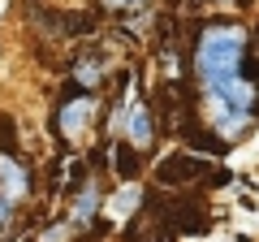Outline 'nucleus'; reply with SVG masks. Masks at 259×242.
I'll use <instances>...</instances> for the list:
<instances>
[{"instance_id":"nucleus-1","label":"nucleus","mask_w":259,"mask_h":242,"mask_svg":"<svg viewBox=\"0 0 259 242\" xmlns=\"http://www.w3.org/2000/svg\"><path fill=\"white\" fill-rule=\"evenodd\" d=\"M194 78L203 87V95L212 91H225V87L242 83V78H255L259 83V69L250 65V39H246V26L238 22H203L199 35H194Z\"/></svg>"},{"instance_id":"nucleus-2","label":"nucleus","mask_w":259,"mask_h":242,"mask_svg":"<svg viewBox=\"0 0 259 242\" xmlns=\"http://www.w3.org/2000/svg\"><path fill=\"white\" fill-rule=\"evenodd\" d=\"M112 134H121L134 151H147L151 143H156V117H151L147 104L125 100V104H121V112H112Z\"/></svg>"},{"instance_id":"nucleus-3","label":"nucleus","mask_w":259,"mask_h":242,"mask_svg":"<svg viewBox=\"0 0 259 242\" xmlns=\"http://www.w3.org/2000/svg\"><path fill=\"white\" fill-rule=\"evenodd\" d=\"M95 95H65L61 108H56V134L61 139H78L82 130H91L95 121Z\"/></svg>"},{"instance_id":"nucleus-4","label":"nucleus","mask_w":259,"mask_h":242,"mask_svg":"<svg viewBox=\"0 0 259 242\" xmlns=\"http://www.w3.org/2000/svg\"><path fill=\"white\" fill-rule=\"evenodd\" d=\"M26 195H30V169L18 156H0V199L18 208Z\"/></svg>"},{"instance_id":"nucleus-5","label":"nucleus","mask_w":259,"mask_h":242,"mask_svg":"<svg viewBox=\"0 0 259 242\" xmlns=\"http://www.w3.org/2000/svg\"><path fill=\"white\" fill-rule=\"evenodd\" d=\"M203 173V160L199 156H168L164 165L156 169V177L164 182V186H177V182H190V177Z\"/></svg>"},{"instance_id":"nucleus-6","label":"nucleus","mask_w":259,"mask_h":242,"mask_svg":"<svg viewBox=\"0 0 259 242\" xmlns=\"http://www.w3.org/2000/svg\"><path fill=\"white\" fill-rule=\"evenodd\" d=\"M95 212H100V186H95V182H82L74 208H69V225H91Z\"/></svg>"},{"instance_id":"nucleus-7","label":"nucleus","mask_w":259,"mask_h":242,"mask_svg":"<svg viewBox=\"0 0 259 242\" xmlns=\"http://www.w3.org/2000/svg\"><path fill=\"white\" fill-rule=\"evenodd\" d=\"M74 83L82 87V95H91L95 87L104 83V61L100 56H78L74 61Z\"/></svg>"},{"instance_id":"nucleus-8","label":"nucleus","mask_w":259,"mask_h":242,"mask_svg":"<svg viewBox=\"0 0 259 242\" xmlns=\"http://www.w3.org/2000/svg\"><path fill=\"white\" fill-rule=\"evenodd\" d=\"M139 199H143V195H139V186H125V190H117V195L108 199V212L121 221L125 212H134V208H139Z\"/></svg>"},{"instance_id":"nucleus-9","label":"nucleus","mask_w":259,"mask_h":242,"mask_svg":"<svg viewBox=\"0 0 259 242\" xmlns=\"http://www.w3.org/2000/svg\"><path fill=\"white\" fill-rule=\"evenodd\" d=\"M134 156H139V151L130 147V143H117V151H112V169H117L121 177H134V169H139V165H134Z\"/></svg>"},{"instance_id":"nucleus-10","label":"nucleus","mask_w":259,"mask_h":242,"mask_svg":"<svg viewBox=\"0 0 259 242\" xmlns=\"http://www.w3.org/2000/svg\"><path fill=\"white\" fill-rule=\"evenodd\" d=\"M108 9H117V13H130V9H147L151 0H104Z\"/></svg>"},{"instance_id":"nucleus-11","label":"nucleus","mask_w":259,"mask_h":242,"mask_svg":"<svg viewBox=\"0 0 259 242\" xmlns=\"http://www.w3.org/2000/svg\"><path fill=\"white\" fill-rule=\"evenodd\" d=\"M9 229H13V208L5 204V199H0V242L9 238Z\"/></svg>"}]
</instances>
